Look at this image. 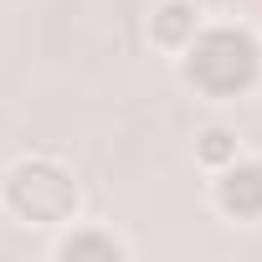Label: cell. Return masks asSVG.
<instances>
[{"mask_svg": "<svg viewBox=\"0 0 262 262\" xmlns=\"http://www.w3.org/2000/svg\"><path fill=\"white\" fill-rule=\"evenodd\" d=\"M221 206H226V211H236V216L262 211V170H257V165L231 170V175L221 180Z\"/></svg>", "mask_w": 262, "mask_h": 262, "instance_id": "1", "label": "cell"}, {"mask_svg": "<svg viewBox=\"0 0 262 262\" xmlns=\"http://www.w3.org/2000/svg\"><path fill=\"white\" fill-rule=\"evenodd\" d=\"M185 31H195V16H190L185 0H170V6L160 11V36H165V41H180Z\"/></svg>", "mask_w": 262, "mask_h": 262, "instance_id": "2", "label": "cell"}, {"mask_svg": "<svg viewBox=\"0 0 262 262\" xmlns=\"http://www.w3.org/2000/svg\"><path fill=\"white\" fill-rule=\"evenodd\" d=\"M201 160H206V165H226V160H236V139L226 134V128L201 134Z\"/></svg>", "mask_w": 262, "mask_h": 262, "instance_id": "3", "label": "cell"}]
</instances>
